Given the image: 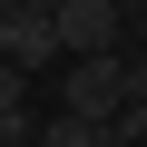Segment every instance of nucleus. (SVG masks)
Returning <instances> with one entry per match:
<instances>
[{"label": "nucleus", "instance_id": "f257e3e1", "mask_svg": "<svg viewBox=\"0 0 147 147\" xmlns=\"http://www.w3.org/2000/svg\"><path fill=\"white\" fill-rule=\"evenodd\" d=\"M59 108L108 127V118L127 108V49H118V59H69V79H59Z\"/></svg>", "mask_w": 147, "mask_h": 147}, {"label": "nucleus", "instance_id": "f03ea898", "mask_svg": "<svg viewBox=\"0 0 147 147\" xmlns=\"http://www.w3.org/2000/svg\"><path fill=\"white\" fill-rule=\"evenodd\" d=\"M49 30H59V59H118L127 49V20L108 10V0H69Z\"/></svg>", "mask_w": 147, "mask_h": 147}, {"label": "nucleus", "instance_id": "7ed1b4c3", "mask_svg": "<svg viewBox=\"0 0 147 147\" xmlns=\"http://www.w3.org/2000/svg\"><path fill=\"white\" fill-rule=\"evenodd\" d=\"M0 147H39V118H30V69H0Z\"/></svg>", "mask_w": 147, "mask_h": 147}, {"label": "nucleus", "instance_id": "20e7f679", "mask_svg": "<svg viewBox=\"0 0 147 147\" xmlns=\"http://www.w3.org/2000/svg\"><path fill=\"white\" fill-rule=\"evenodd\" d=\"M39 147H108V127H98V118H69V108H49V118H39Z\"/></svg>", "mask_w": 147, "mask_h": 147}, {"label": "nucleus", "instance_id": "39448f33", "mask_svg": "<svg viewBox=\"0 0 147 147\" xmlns=\"http://www.w3.org/2000/svg\"><path fill=\"white\" fill-rule=\"evenodd\" d=\"M10 49H20V10H0V69H10Z\"/></svg>", "mask_w": 147, "mask_h": 147}, {"label": "nucleus", "instance_id": "423d86ee", "mask_svg": "<svg viewBox=\"0 0 147 147\" xmlns=\"http://www.w3.org/2000/svg\"><path fill=\"white\" fill-rule=\"evenodd\" d=\"M127 49H137V59H147V10H137V20H127Z\"/></svg>", "mask_w": 147, "mask_h": 147}, {"label": "nucleus", "instance_id": "0eeeda50", "mask_svg": "<svg viewBox=\"0 0 147 147\" xmlns=\"http://www.w3.org/2000/svg\"><path fill=\"white\" fill-rule=\"evenodd\" d=\"M108 10H118V20H137V10H147V0H108Z\"/></svg>", "mask_w": 147, "mask_h": 147}]
</instances>
